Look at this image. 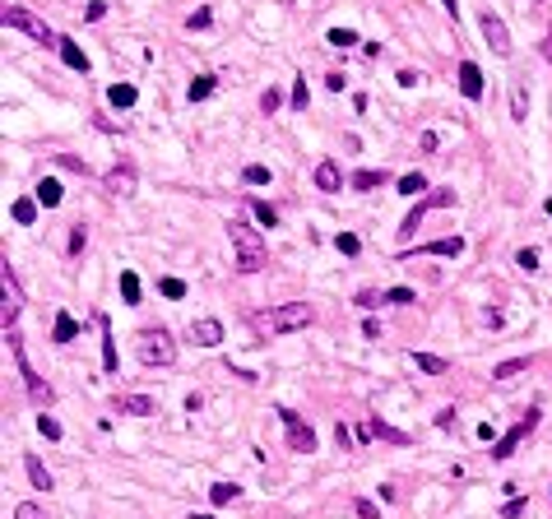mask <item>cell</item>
Here are the masks:
<instances>
[{
    "label": "cell",
    "mask_w": 552,
    "mask_h": 519,
    "mask_svg": "<svg viewBox=\"0 0 552 519\" xmlns=\"http://www.w3.org/2000/svg\"><path fill=\"white\" fill-rule=\"evenodd\" d=\"M228 237H232V251H237V269H242V274H260L265 264H269L265 246L256 242V232L246 228V223H237V218H232V223H228Z\"/></svg>",
    "instance_id": "3"
},
{
    "label": "cell",
    "mask_w": 552,
    "mask_h": 519,
    "mask_svg": "<svg viewBox=\"0 0 552 519\" xmlns=\"http://www.w3.org/2000/svg\"><path fill=\"white\" fill-rule=\"evenodd\" d=\"M385 302H390V297H385V292H376V288L357 292V306H362V311H376V306H385Z\"/></svg>",
    "instance_id": "34"
},
{
    "label": "cell",
    "mask_w": 552,
    "mask_h": 519,
    "mask_svg": "<svg viewBox=\"0 0 552 519\" xmlns=\"http://www.w3.org/2000/svg\"><path fill=\"white\" fill-rule=\"evenodd\" d=\"M107 190L112 195H130V190H135V167H130V163H116V167L107 172Z\"/></svg>",
    "instance_id": "12"
},
{
    "label": "cell",
    "mask_w": 552,
    "mask_h": 519,
    "mask_svg": "<svg viewBox=\"0 0 552 519\" xmlns=\"http://www.w3.org/2000/svg\"><path fill=\"white\" fill-rule=\"evenodd\" d=\"M395 190L399 195H427V176H422V172H404Z\"/></svg>",
    "instance_id": "23"
},
{
    "label": "cell",
    "mask_w": 552,
    "mask_h": 519,
    "mask_svg": "<svg viewBox=\"0 0 552 519\" xmlns=\"http://www.w3.org/2000/svg\"><path fill=\"white\" fill-rule=\"evenodd\" d=\"M51 338H56V343H75V338H79V320L70 316V311H61V316H56V325H51Z\"/></svg>",
    "instance_id": "19"
},
{
    "label": "cell",
    "mask_w": 552,
    "mask_h": 519,
    "mask_svg": "<svg viewBox=\"0 0 552 519\" xmlns=\"http://www.w3.org/2000/svg\"><path fill=\"white\" fill-rule=\"evenodd\" d=\"M278 417H283V427H288V450H297V455H311L316 450V431L297 417V408H278Z\"/></svg>",
    "instance_id": "7"
},
{
    "label": "cell",
    "mask_w": 552,
    "mask_h": 519,
    "mask_svg": "<svg viewBox=\"0 0 552 519\" xmlns=\"http://www.w3.org/2000/svg\"><path fill=\"white\" fill-rule=\"evenodd\" d=\"M103 15H107V5H103V0H93L89 10H84V19H89V24H98V19H103Z\"/></svg>",
    "instance_id": "49"
},
{
    "label": "cell",
    "mask_w": 552,
    "mask_h": 519,
    "mask_svg": "<svg viewBox=\"0 0 552 519\" xmlns=\"http://www.w3.org/2000/svg\"><path fill=\"white\" fill-rule=\"evenodd\" d=\"M464 251V237H441V242H427V246H418V255H460ZM409 255V260H418Z\"/></svg>",
    "instance_id": "17"
},
{
    "label": "cell",
    "mask_w": 552,
    "mask_h": 519,
    "mask_svg": "<svg viewBox=\"0 0 552 519\" xmlns=\"http://www.w3.org/2000/svg\"><path fill=\"white\" fill-rule=\"evenodd\" d=\"M33 218H37V199H15V223H24V228H28Z\"/></svg>",
    "instance_id": "30"
},
{
    "label": "cell",
    "mask_w": 552,
    "mask_h": 519,
    "mask_svg": "<svg viewBox=\"0 0 552 519\" xmlns=\"http://www.w3.org/2000/svg\"><path fill=\"white\" fill-rule=\"evenodd\" d=\"M385 297H390V306H409V302H418V292H413V288H390Z\"/></svg>",
    "instance_id": "42"
},
{
    "label": "cell",
    "mask_w": 552,
    "mask_h": 519,
    "mask_svg": "<svg viewBox=\"0 0 552 519\" xmlns=\"http://www.w3.org/2000/svg\"><path fill=\"white\" fill-rule=\"evenodd\" d=\"M158 288H163V297H168V302H181V297H186V283H181V278H163Z\"/></svg>",
    "instance_id": "38"
},
{
    "label": "cell",
    "mask_w": 552,
    "mask_h": 519,
    "mask_svg": "<svg viewBox=\"0 0 552 519\" xmlns=\"http://www.w3.org/2000/svg\"><path fill=\"white\" fill-rule=\"evenodd\" d=\"M135 98H139L135 84H112V89H107V102L116 111H130V107H135Z\"/></svg>",
    "instance_id": "21"
},
{
    "label": "cell",
    "mask_w": 552,
    "mask_h": 519,
    "mask_svg": "<svg viewBox=\"0 0 552 519\" xmlns=\"http://www.w3.org/2000/svg\"><path fill=\"white\" fill-rule=\"evenodd\" d=\"M460 93L469 98V102L483 98V70H478L474 61H460Z\"/></svg>",
    "instance_id": "11"
},
{
    "label": "cell",
    "mask_w": 552,
    "mask_h": 519,
    "mask_svg": "<svg viewBox=\"0 0 552 519\" xmlns=\"http://www.w3.org/2000/svg\"><path fill=\"white\" fill-rule=\"evenodd\" d=\"M242 181H246V185H269V167H260V163H251V167L242 172Z\"/></svg>",
    "instance_id": "35"
},
{
    "label": "cell",
    "mask_w": 552,
    "mask_h": 519,
    "mask_svg": "<svg viewBox=\"0 0 552 519\" xmlns=\"http://www.w3.org/2000/svg\"><path fill=\"white\" fill-rule=\"evenodd\" d=\"M84 242H89V232H84V223H79V228L70 232V255H79V251H84Z\"/></svg>",
    "instance_id": "45"
},
{
    "label": "cell",
    "mask_w": 552,
    "mask_h": 519,
    "mask_svg": "<svg viewBox=\"0 0 552 519\" xmlns=\"http://www.w3.org/2000/svg\"><path fill=\"white\" fill-rule=\"evenodd\" d=\"M316 190H325V195L344 190V172H339L335 158H321V163H316Z\"/></svg>",
    "instance_id": "10"
},
{
    "label": "cell",
    "mask_w": 552,
    "mask_h": 519,
    "mask_svg": "<svg viewBox=\"0 0 552 519\" xmlns=\"http://www.w3.org/2000/svg\"><path fill=\"white\" fill-rule=\"evenodd\" d=\"M190 338H195L199 348H218L223 343V325L214 316H199V320H190Z\"/></svg>",
    "instance_id": "9"
},
{
    "label": "cell",
    "mask_w": 552,
    "mask_h": 519,
    "mask_svg": "<svg viewBox=\"0 0 552 519\" xmlns=\"http://www.w3.org/2000/svg\"><path fill=\"white\" fill-rule=\"evenodd\" d=\"M278 107H283V93H278V89H265L260 93V111H278Z\"/></svg>",
    "instance_id": "43"
},
{
    "label": "cell",
    "mask_w": 552,
    "mask_h": 519,
    "mask_svg": "<svg viewBox=\"0 0 552 519\" xmlns=\"http://www.w3.org/2000/svg\"><path fill=\"white\" fill-rule=\"evenodd\" d=\"M288 102H292V111H307V102H311V89H307V79H302V75L292 79V93H288Z\"/></svg>",
    "instance_id": "27"
},
{
    "label": "cell",
    "mask_w": 552,
    "mask_h": 519,
    "mask_svg": "<svg viewBox=\"0 0 552 519\" xmlns=\"http://www.w3.org/2000/svg\"><path fill=\"white\" fill-rule=\"evenodd\" d=\"M524 505H529V501H506V505H501V519H515V515H524Z\"/></svg>",
    "instance_id": "48"
},
{
    "label": "cell",
    "mask_w": 552,
    "mask_h": 519,
    "mask_svg": "<svg viewBox=\"0 0 552 519\" xmlns=\"http://www.w3.org/2000/svg\"><path fill=\"white\" fill-rule=\"evenodd\" d=\"M325 42H330V46H357V33L353 28H330V33H325Z\"/></svg>",
    "instance_id": "32"
},
{
    "label": "cell",
    "mask_w": 552,
    "mask_h": 519,
    "mask_svg": "<svg viewBox=\"0 0 552 519\" xmlns=\"http://www.w3.org/2000/svg\"><path fill=\"white\" fill-rule=\"evenodd\" d=\"M209 19H214V10H209V5H199L195 15L186 19V28H190V33H195V28H209Z\"/></svg>",
    "instance_id": "39"
},
{
    "label": "cell",
    "mask_w": 552,
    "mask_h": 519,
    "mask_svg": "<svg viewBox=\"0 0 552 519\" xmlns=\"http://www.w3.org/2000/svg\"><path fill=\"white\" fill-rule=\"evenodd\" d=\"M543 56H548V61H552V33H548V42H543Z\"/></svg>",
    "instance_id": "51"
},
{
    "label": "cell",
    "mask_w": 552,
    "mask_h": 519,
    "mask_svg": "<svg viewBox=\"0 0 552 519\" xmlns=\"http://www.w3.org/2000/svg\"><path fill=\"white\" fill-rule=\"evenodd\" d=\"M371 436H381V441H390V445H409V436H404V431H395V427H385L381 417L371 422Z\"/></svg>",
    "instance_id": "29"
},
{
    "label": "cell",
    "mask_w": 552,
    "mask_h": 519,
    "mask_svg": "<svg viewBox=\"0 0 552 519\" xmlns=\"http://www.w3.org/2000/svg\"><path fill=\"white\" fill-rule=\"evenodd\" d=\"M251 214L260 218V228H278V209H274V204H265V199H251Z\"/></svg>",
    "instance_id": "28"
},
{
    "label": "cell",
    "mask_w": 552,
    "mask_h": 519,
    "mask_svg": "<svg viewBox=\"0 0 552 519\" xmlns=\"http://www.w3.org/2000/svg\"><path fill=\"white\" fill-rule=\"evenodd\" d=\"M534 422H538V412H534V408H529V417H524L520 427H510V431H506V436H501V441L492 445V459H510V455H515V445H520V441H524V436H529V431H534Z\"/></svg>",
    "instance_id": "8"
},
{
    "label": "cell",
    "mask_w": 552,
    "mask_h": 519,
    "mask_svg": "<svg viewBox=\"0 0 552 519\" xmlns=\"http://www.w3.org/2000/svg\"><path fill=\"white\" fill-rule=\"evenodd\" d=\"M353 515L357 519H381V505L367 501V496H357V501H353Z\"/></svg>",
    "instance_id": "37"
},
{
    "label": "cell",
    "mask_w": 552,
    "mask_h": 519,
    "mask_svg": "<svg viewBox=\"0 0 552 519\" xmlns=\"http://www.w3.org/2000/svg\"><path fill=\"white\" fill-rule=\"evenodd\" d=\"M190 519H214V515H190Z\"/></svg>",
    "instance_id": "52"
},
{
    "label": "cell",
    "mask_w": 552,
    "mask_h": 519,
    "mask_svg": "<svg viewBox=\"0 0 552 519\" xmlns=\"http://www.w3.org/2000/svg\"><path fill=\"white\" fill-rule=\"evenodd\" d=\"M515 264L534 274V269H538V251H529V246H524V251H515Z\"/></svg>",
    "instance_id": "44"
},
{
    "label": "cell",
    "mask_w": 552,
    "mask_h": 519,
    "mask_svg": "<svg viewBox=\"0 0 552 519\" xmlns=\"http://www.w3.org/2000/svg\"><path fill=\"white\" fill-rule=\"evenodd\" d=\"M445 204H455V190H431L427 199H418L413 209H409V218L399 223V237L409 242V237H413V232H418V223H422V218H427L431 209H445Z\"/></svg>",
    "instance_id": "5"
},
{
    "label": "cell",
    "mask_w": 552,
    "mask_h": 519,
    "mask_svg": "<svg viewBox=\"0 0 552 519\" xmlns=\"http://www.w3.org/2000/svg\"><path fill=\"white\" fill-rule=\"evenodd\" d=\"M135 357L144 362V367H172L177 362V338L163 329V325H149V329H139L135 334Z\"/></svg>",
    "instance_id": "1"
},
{
    "label": "cell",
    "mask_w": 552,
    "mask_h": 519,
    "mask_svg": "<svg viewBox=\"0 0 552 519\" xmlns=\"http://www.w3.org/2000/svg\"><path fill=\"white\" fill-rule=\"evenodd\" d=\"M56 46H61V61L70 65V70H79V75H89V56H84V46H79L75 37H61Z\"/></svg>",
    "instance_id": "14"
},
{
    "label": "cell",
    "mask_w": 552,
    "mask_h": 519,
    "mask_svg": "<svg viewBox=\"0 0 552 519\" xmlns=\"http://www.w3.org/2000/svg\"><path fill=\"white\" fill-rule=\"evenodd\" d=\"M445 5V15H460V0H441Z\"/></svg>",
    "instance_id": "50"
},
{
    "label": "cell",
    "mask_w": 552,
    "mask_h": 519,
    "mask_svg": "<svg viewBox=\"0 0 552 519\" xmlns=\"http://www.w3.org/2000/svg\"><path fill=\"white\" fill-rule=\"evenodd\" d=\"M413 367L427 371V376H445V371H450V362H445V357H436V352H413Z\"/></svg>",
    "instance_id": "22"
},
{
    "label": "cell",
    "mask_w": 552,
    "mask_h": 519,
    "mask_svg": "<svg viewBox=\"0 0 552 519\" xmlns=\"http://www.w3.org/2000/svg\"><path fill=\"white\" fill-rule=\"evenodd\" d=\"M15 519H46V510H42V505H33V501H19L15 505Z\"/></svg>",
    "instance_id": "40"
},
{
    "label": "cell",
    "mask_w": 552,
    "mask_h": 519,
    "mask_svg": "<svg viewBox=\"0 0 552 519\" xmlns=\"http://www.w3.org/2000/svg\"><path fill=\"white\" fill-rule=\"evenodd\" d=\"M376 185H385V172H357L353 176V190H376Z\"/></svg>",
    "instance_id": "31"
},
{
    "label": "cell",
    "mask_w": 552,
    "mask_h": 519,
    "mask_svg": "<svg viewBox=\"0 0 552 519\" xmlns=\"http://www.w3.org/2000/svg\"><path fill=\"white\" fill-rule=\"evenodd\" d=\"M311 311L307 302H288V306H274V311H260L256 316V329L260 334H292V329H302V325H311Z\"/></svg>",
    "instance_id": "2"
},
{
    "label": "cell",
    "mask_w": 552,
    "mask_h": 519,
    "mask_svg": "<svg viewBox=\"0 0 552 519\" xmlns=\"http://www.w3.org/2000/svg\"><path fill=\"white\" fill-rule=\"evenodd\" d=\"M61 181H56V176H42V181H37V204H42V209H56V204H61Z\"/></svg>",
    "instance_id": "20"
},
{
    "label": "cell",
    "mask_w": 552,
    "mask_h": 519,
    "mask_svg": "<svg viewBox=\"0 0 552 519\" xmlns=\"http://www.w3.org/2000/svg\"><path fill=\"white\" fill-rule=\"evenodd\" d=\"M121 302L125 306H139V302H144V297H139V274H135V269H125V274H121Z\"/></svg>",
    "instance_id": "24"
},
{
    "label": "cell",
    "mask_w": 552,
    "mask_h": 519,
    "mask_svg": "<svg viewBox=\"0 0 552 519\" xmlns=\"http://www.w3.org/2000/svg\"><path fill=\"white\" fill-rule=\"evenodd\" d=\"M214 89H218V79H214V75H199V79H190V89H186V98H190V102H199V98H209Z\"/></svg>",
    "instance_id": "25"
},
{
    "label": "cell",
    "mask_w": 552,
    "mask_h": 519,
    "mask_svg": "<svg viewBox=\"0 0 552 519\" xmlns=\"http://www.w3.org/2000/svg\"><path fill=\"white\" fill-rule=\"evenodd\" d=\"M24 473H28V482H33L37 491H51V487H56V482H51V473H46V464H42L37 455L24 459Z\"/></svg>",
    "instance_id": "18"
},
{
    "label": "cell",
    "mask_w": 552,
    "mask_h": 519,
    "mask_svg": "<svg viewBox=\"0 0 552 519\" xmlns=\"http://www.w3.org/2000/svg\"><path fill=\"white\" fill-rule=\"evenodd\" d=\"M510 121H529V84L524 79L510 84Z\"/></svg>",
    "instance_id": "15"
},
{
    "label": "cell",
    "mask_w": 552,
    "mask_h": 519,
    "mask_svg": "<svg viewBox=\"0 0 552 519\" xmlns=\"http://www.w3.org/2000/svg\"><path fill=\"white\" fill-rule=\"evenodd\" d=\"M344 84H348V75H344V70H330V75H325V89H344Z\"/></svg>",
    "instance_id": "46"
},
{
    "label": "cell",
    "mask_w": 552,
    "mask_h": 519,
    "mask_svg": "<svg viewBox=\"0 0 552 519\" xmlns=\"http://www.w3.org/2000/svg\"><path fill=\"white\" fill-rule=\"evenodd\" d=\"M478 28H483V42H488L497 56H510V33H506V24H501L497 10H478Z\"/></svg>",
    "instance_id": "6"
},
{
    "label": "cell",
    "mask_w": 552,
    "mask_h": 519,
    "mask_svg": "<svg viewBox=\"0 0 552 519\" xmlns=\"http://www.w3.org/2000/svg\"><path fill=\"white\" fill-rule=\"evenodd\" d=\"M335 441H339V445H353V441H357V431H353V427H344V422H339V427H335Z\"/></svg>",
    "instance_id": "47"
},
{
    "label": "cell",
    "mask_w": 552,
    "mask_h": 519,
    "mask_svg": "<svg viewBox=\"0 0 552 519\" xmlns=\"http://www.w3.org/2000/svg\"><path fill=\"white\" fill-rule=\"evenodd\" d=\"M37 431H42L46 441H61V436H65V431H61V422H56L51 412H42V417H37Z\"/></svg>",
    "instance_id": "33"
},
{
    "label": "cell",
    "mask_w": 552,
    "mask_h": 519,
    "mask_svg": "<svg viewBox=\"0 0 552 519\" xmlns=\"http://www.w3.org/2000/svg\"><path fill=\"white\" fill-rule=\"evenodd\" d=\"M112 408L130 412V417H149V412H154L158 403H154V399H149V394H116V403H112Z\"/></svg>",
    "instance_id": "13"
},
{
    "label": "cell",
    "mask_w": 552,
    "mask_h": 519,
    "mask_svg": "<svg viewBox=\"0 0 552 519\" xmlns=\"http://www.w3.org/2000/svg\"><path fill=\"white\" fill-rule=\"evenodd\" d=\"M524 371H529V357H510V362H501V367H492V381L510 385V381H520Z\"/></svg>",
    "instance_id": "16"
},
{
    "label": "cell",
    "mask_w": 552,
    "mask_h": 519,
    "mask_svg": "<svg viewBox=\"0 0 552 519\" xmlns=\"http://www.w3.org/2000/svg\"><path fill=\"white\" fill-rule=\"evenodd\" d=\"M335 246L344 251V255H357V251H362V242H357L353 232H339V237H335Z\"/></svg>",
    "instance_id": "41"
},
{
    "label": "cell",
    "mask_w": 552,
    "mask_h": 519,
    "mask_svg": "<svg viewBox=\"0 0 552 519\" xmlns=\"http://www.w3.org/2000/svg\"><path fill=\"white\" fill-rule=\"evenodd\" d=\"M0 24H5V28H19L24 37H33V42H42V46H46V42H61V37H56V33H51V28L42 24V19L33 15V10H19V5H10Z\"/></svg>",
    "instance_id": "4"
},
{
    "label": "cell",
    "mask_w": 552,
    "mask_h": 519,
    "mask_svg": "<svg viewBox=\"0 0 552 519\" xmlns=\"http://www.w3.org/2000/svg\"><path fill=\"white\" fill-rule=\"evenodd\" d=\"M237 496H242L237 482H214V487H209V501L214 505H228V501H237Z\"/></svg>",
    "instance_id": "26"
},
{
    "label": "cell",
    "mask_w": 552,
    "mask_h": 519,
    "mask_svg": "<svg viewBox=\"0 0 552 519\" xmlns=\"http://www.w3.org/2000/svg\"><path fill=\"white\" fill-rule=\"evenodd\" d=\"M103 371H121L116 367V338L103 334Z\"/></svg>",
    "instance_id": "36"
}]
</instances>
